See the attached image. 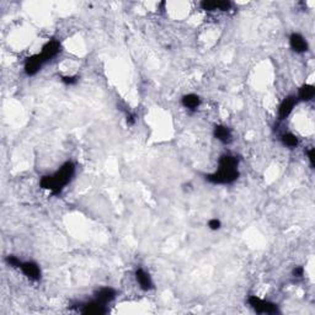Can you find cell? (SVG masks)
<instances>
[{
  "instance_id": "ffe728a7",
  "label": "cell",
  "mask_w": 315,
  "mask_h": 315,
  "mask_svg": "<svg viewBox=\"0 0 315 315\" xmlns=\"http://www.w3.org/2000/svg\"><path fill=\"white\" fill-rule=\"evenodd\" d=\"M222 227V222L217 218H212L208 221V228L211 230H219Z\"/></svg>"
},
{
  "instance_id": "9c48e42d",
  "label": "cell",
  "mask_w": 315,
  "mask_h": 315,
  "mask_svg": "<svg viewBox=\"0 0 315 315\" xmlns=\"http://www.w3.org/2000/svg\"><path fill=\"white\" fill-rule=\"evenodd\" d=\"M134 277L139 288L144 290V292H149V290L154 288L153 278H151V276L149 275V272H146L144 268L138 267L134 272Z\"/></svg>"
},
{
  "instance_id": "ba28073f",
  "label": "cell",
  "mask_w": 315,
  "mask_h": 315,
  "mask_svg": "<svg viewBox=\"0 0 315 315\" xmlns=\"http://www.w3.org/2000/svg\"><path fill=\"white\" fill-rule=\"evenodd\" d=\"M200 5L206 12H228L233 7L229 0H203Z\"/></svg>"
},
{
  "instance_id": "7402d4cb",
  "label": "cell",
  "mask_w": 315,
  "mask_h": 315,
  "mask_svg": "<svg viewBox=\"0 0 315 315\" xmlns=\"http://www.w3.org/2000/svg\"><path fill=\"white\" fill-rule=\"evenodd\" d=\"M306 156H308L309 163H310V167L314 168V163H315V150H314V148H310L308 151H306Z\"/></svg>"
},
{
  "instance_id": "5bb4252c",
  "label": "cell",
  "mask_w": 315,
  "mask_h": 315,
  "mask_svg": "<svg viewBox=\"0 0 315 315\" xmlns=\"http://www.w3.org/2000/svg\"><path fill=\"white\" fill-rule=\"evenodd\" d=\"M239 158L232 154H223L218 160V169L239 170Z\"/></svg>"
},
{
  "instance_id": "4fadbf2b",
  "label": "cell",
  "mask_w": 315,
  "mask_h": 315,
  "mask_svg": "<svg viewBox=\"0 0 315 315\" xmlns=\"http://www.w3.org/2000/svg\"><path fill=\"white\" fill-rule=\"evenodd\" d=\"M213 135L217 140H219L223 144H229L233 140V133L229 127L224 124H217L213 129Z\"/></svg>"
},
{
  "instance_id": "7a4b0ae2",
  "label": "cell",
  "mask_w": 315,
  "mask_h": 315,
  "mask_svg": "<svg viewBox=\"0 0 315 315\" xmlns=\"http://www.w3.org/2000/svg\"><path fill=\"white\" fill-rule=\"evenodd\" d=\"M248 303L252 308V310L256 311V313L259 314L276 315L281 313V309H279L278 304L267 299H262V298L257 297V295H250L248 298Z\"/></svg>"
},
{
  "instance_id": "2e32d148",
  "label": "cell",
  "mask_w": 315,
  "mask_h": 315,
  "mask_svg": "<svg viewBox=\"0 0 315 315\" xmlns=\"http://www.w3.org/2000/svg\"><path fill=\"white\" fill-rule=\"evenodd\" d=\"M315 95V88L311 84H303L302 86L298 90L297 99L298 101H303V102H308L313 100Z\"/></svg>"
},
{
  "instance_id": "e0dca14e",
  "label": "cell",
  "mask_w": 315,
  "mask_h": 315,
  "mask_svg": "<svg viewBox=\"0 0 315 315\" xmlns=\"http://www.w3.org/2000/svg\"><path fill=\"white\" fill-rule=\"evenodd\" d=\"M281 142H282V144L289 149L297 148L298 144H299V140H298L297 135L293 134V133H290V132L283 133V134L281 135Z\"/></svg>"
},
{
  "instance_id": "3957f363",
  "label": "cell",
  "mask_w": 315,
  "mask_h": 315,
  "mask_svg": "<svg viewBox=\"0 0 315 315\" xmlns=\"http://www.w3.org/2000/svg\"><path fill=\"white\" fill-rule=\"evenodd\" d=\"M240 176L239 170H222L218 169L214 173L206 175V180L213 185H230L235 183Z\"/></svg>"
},
{
  "instance_id": "9a60e30c",
  "label": "cell",
  "mask_w": 315,
  "mask_h": 315,
  "mask_svg": "<svg viewBox=\"0 0 315 315\" xmlns=\"http://www.w3.org/2000/svg\"><path fill=\"white\" fill-rule=\"evenodd\" d=\"M181 104L189 111H197V108L201 106V97L196 94L184 95L181 99Z\"/></svg>"
},
{
  "instance_id": "d6986e66",
  "label": "cell",
  "mask_w": 315,
  "mask_h": 315,
  "mask_svg": "<svg viewBox=\"0 0 315 315\" xmlns=\"http://www.w3.org/2000/svg\"><path fill=\"white\" fill-rule=\"evenodd\" d=\"M7 262H8V265L12 266V267L19 268V267H20L21 262H23V261H21V260L19 259V257L14 256V255H9V256L7 257Z\"/></svg>"
},
{
  "instance_id": "52a82bcc",
  "label": "cell",
  "mask_w": 315,
  "mask_h": 315,
  "mask_svg": "<svg viewBox=\"0 0 315 315\" xmlns=\"http://www.w3.org/2000/svg\"><path fill=\"white\" fill-rule=\"evenodd\" d=\"M61 52H62L61 42H59V41H57V40H50L48 42H46L45 45H43L42 51H41V54H42V57L45 58V61L48 63V62L56 58V57L58 56V54Z\"/></svg>"
},
{
  "instance_id": "7c38bea8",
  "label": "cell",
  "mask_w": 315,
  "mask_h": 315,
  "mask_svg": "<svg viewBox=\"0 0 315 315\" xmlns=\"http://www.w3.org/2000/svg\"><path fill=\"white\" fill-rule=\"evenodd\" d=\"M289 47L295 53H305L309 50V45L306 40L304 39L298 32H293L289 36Z\"/></svg>"
},
{
  "instance_id": "8fae6325",
  "label": "cell",
  "mask_w": 315,
  "mask_h": 315,
  "mask_svg": "<svg viewBox=\"0 0 315 315\" xmlns=\"http://www.w3.org/2000/svg\"><path fill=\"white\" fill-rule=\"evenodd\" d=\"M297 102H298V99H297V96H294V95H289V96L284 97L278 106V118L286 119L287 117H288L290 113L293 112V110H294Z\"/></svg>"
},
{
  "instance_id": "277c9868",
  "label": "cell",
  "mask_w": 315,
  "mask_h": 315,
  "mask_svg": "<svg viewBox=\"0 0 315 315\" xmlns=\"http://www.w3.org/2000/svg\"><path fill=\"white\" fill-rule=\"evenodd\" d=\"M47 62L45 61V58L42 57V54L37 53L34 54V56L29 57V58L25 61V64H24V72L27 77H35L37 73L42 69V67Z\"/></svg>"
},
{
  "instance_id": "603a6c76",
  "label": "cell",
  "mask_w": 315,
  "mask_h": 315,
  "mask_svg": "<svg viewBox=\"0 0 315 315\" xmlns=\"http://www.w3.org/2000/svg\"><path fill=\"white\" fill-rule=\"evenodd\" d=\"M134 123H135V116L132 115V113H128V115H127V124H128V126H133Z\"/></svg>"
},
{
  "instance_id": "30bf717a",
  "label": "cell",
  "mask_w": 315,
  "mask_h": 315,
  "mask_svg": "<svg viewBox=\"0 0 315 315\" xmlns=\"http://www.w3.org/2000/svg\"><path fill=\"white\" fill-rule=\"evenodd\" d=\"M116 297H117V290L112 288V287H100L94 293V299L105 304V305H108L110 303H112L116 299Z\"/></svg>"
},
{
  "instance_id": "5b68a950",
  "label": "cell",
  "mask_w": 315,
  "mask_h": 315,
  "mask_svg": "<svg viewBox=\"0 0 315 315\" xmlns=\"http://www.w3.org/2000/svg\"><path fill=\"white\" fill-rule=\"evenodd\" d=\"M79 305H80L78 309L79 313L85 315H104L108 311L107 305L97 302L94 298L91 300H89V302L80 303Z\"/></svg>"
},
{
  "instance_id": "ac0fdd59",
  "label": "cell",
  "mask_w": 315,
  "mask_h": 315,
  "mask_svg": "<svg viewBox=\"0 0 315 315\" xmlns=\"http://www.w3.org/2000/svg\"><path fill=\"white\" fill-rule=\"evenodd\" d=\"M61 80H62V83L66 84V85L72 86V85H75V84H78L79 77H77V75H64V77L61 78Z\"/></svg>"
},
{
  "instance_id": "44dd1931",
  "label": "cell",
  "mask_w": 315,
  "mask_h": 315,
  "mask_svg": "<svg viewBox=\"0 0 315 315\" xmlns=\"http://www.w3.org/2000/svg\"><path fill=\"white\" fill-rule=\"evenodd\" d=\"M292 275L295 278H300V277L304 276V267L303 266H295L292 271Z\"/></svg>"
},
{
  "instance_id": "8992f818",
  "label": "cell",
  "mask_w": 315,
  "mask_h": 315,
  "mask_svg": "<svg viewBox=\"0 0 315 315\" xmlns=\"http://www.w3.org/2000/svg\"><path fill=\"white\" fill-rule=\"evenodd\" d=\"M19 270L31 281H40L41 276H42L40 265L35 261H23Z\"/></svg>"
},
{
  "instance_id": "6da1fadb",
  "label": "cell",
  "mask_w": 315,
  "mask_h": 315,
  "mask_svg": "<svg viewBox=\"0 0 315 315\" xmlns=\"http://www.w3.org/2000/svg\"><path fill=\"white\" fill-rule=\"evenodd\" d=\"M75 164L73 162H66L52 175H45L41 178V189L47 190L53 195L61 194L64 187L73 180L75 175Z\"/></svg>"
}]
</instances>
